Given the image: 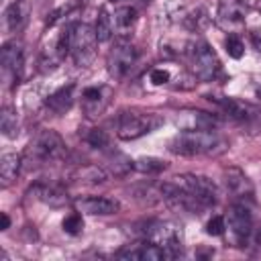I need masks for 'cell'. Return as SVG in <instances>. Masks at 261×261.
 Segmentation results:
<instances>
[{"label": "cell", "instance_id": "6da1fadb", "mask_svg": "<svg viewBox=\"0 0 261 261\" xmlns=\"http://www.w3.org/2000/svg\"><path fill=\"white\" fill-rule=\"evenodd\" d=\"M226 149V141L208 128H184L169 141V151L175 155H218Z\"/></svg>", "mask_w": 261, "mask_h": 261}, {"label": "cell", "instance_id": "ac0fdd59", "mask_svg": "<svg viewBox=\"0 0 261 261\" xmlns=\"http://www.w3.org/2000/svg\"><path fill=\"white\" fill-rule=\"evenodd\" d=\"M224 186L234 198H251L253 196V184L239 167H228L224 171Z\"/></svg>", "mask_w": 261, "mask_h": 261}, {"label": "cell", "instance_id": "4dcf8cb0", "mask_svg": "<svg viewBox=\"0 0 261 261\" xmlns=\"http://www.w3.org/2000/svg\"><path fill=\"white\" fill-rule=\"evenodd\" d=\"M224 230H226V218L220 216V214L212 216V218L206 222V232L212 234V237H220V234H224Z\"/></svg>", "mask_w": 261, "mask_h": 261}, {"label": "cell", "instance_id": "d4e9b609", "mask_svg": "<svg viewBox=\"0 0 261 261\" xmlns=\"http://www.w3.org/2000/svg\"><path fill=\"white\" fill-rule=\"evenodd\" d=\"M0 130L6 139H14L18 135V116L12 106H4L0 112Z\"/></svg>", "mask_w": 261, "mask_h": 261}, {"label": "cell", "instance_id": "f1b7e54d", "mask_svg": "<svg viewBox=\"0 0 261 261\" xmlns=\"http://www.w3.org/2000/svg\"><path fill=\"white\" fill-rule=\"evenodd\" d=\"M224 47H226V53H228L232 59H241L243 53H245V43H243V39H241L239 33H230V35H226V39H224Z\"/></svg>", "mask_w": 261, "mask_h": 261}, {"label": "cell", "instance_id": "d6a6232c", "mask_svg": "<svg viewBox=\"0 0 261 261\" xmlns=\"http://www.w3.org/2000/svg\"><path fill=\"white\" fill-rule=\"evenodd\" d=\"M0 220H2L0 228H2V230H6V228L10 226V218H8V214H6V212H2V214H0Z\"/></svg>", "mask_w": 261, "mask_h": 261}, {"label": "cell", "instance_id": "277c9868", "mask_svg": "<svg viewBox=\"0 0 261 261\" xmlns=\"http://www.w3.org/2000/svg\"><path fill=\"white\" fill-rule=\"evenodd\" d=\"M163 124V118L151 112H139V110H122L114 120L116 137L122 141H135L139 137H145L153 133L157 126Z\"/></svg>", "mask_w": 261, "mask_h": 261}, {"label": "cell", "instance_id": "5bb4252c", "mask_svg": "<svg viewBox=\"0 0 261 261\" xmlns=\"http://www.w3.org/2000/svg\"><path fill=\"white\" fill-rule=\"evenodd\" d=\"M112 18H114V31L124 39L139 20V4H135L133 0H118Z\"/></svg>", "mask_w": 261, "mask_h": 261}, {"label": "cell", "instance_id": "f546056e", "mask_svg": "<svg viewBox=\"0 0 261 261\" xmlns=\"http://www.w3.org/2000/svg\"><path fill=\"white\" fill-rule=\"evenodd\" d=\"M61 226H63V230H65L67 234H80V232L84 230V218H82V212H80V210H77V212H69V214L63 218Z\"/></svg>", "mask_w": 261, "mask_h": 261}, {"label": "cell", "instance_id": "1f68e13d", "mask_svg": "<svg viewBox=\"0 0 261 261\" xmlns=\"http://www.w3.org/2000/svg\"><path fill=\"white\" fill-rule=\"evenodd\" d=\"M169 71L167 69H163V67H155V69H151V73H149V82L153 84V86H163V84H167L169 82Z\"/></svg>", "mask_w": 261, "mask_h": 261}, {"label": "cell", "instance_id": "836d02e7", "mask_svg": "<svg viewBox=\"0 0 261 261\" xmlns=\"http://www.w3.org/2000/svg\"><path fill=\"white\" fill-rule=\"evenodd\" d=\"M257 8H259V12H261V0H257Z\"/></svg>", "mask_w": 261, "mask_h": 261}, {"label": "cell", "instance_id": "83f0119b", "mask_svg": "<svg viewBox=\"0 0 261 261\" xmlns=\"http://www.w3.org/2000/svg\"><path fill=\"white\" fill-rule=\"evenodd\" d=\"M84 141L90 145V147H94V149H106L108 145H110V137H108V133L104 130V128H100V126H94V128H90L86 135H84Z\"/></svg>", "mask_w": 261, "mask_h": 261}, {"label": "cell", "instance_id": "ba28073f", "mask_svg": "<svg viewBox=\"0 0 261 261\" xmlns=\"http://www.w3.org/2000/svg\"><path fill=\"white\" fill-rule=\"evenodd\" d=\"M137 59H139V51L130 41H126V39L116 41L108 53V61H106L108 73L114 80H124L135 69Z\"/></svg>", "mask_w": 261, "mask_h": 261}, {"label": "cell", "instance_id": "2e32d148", "mask_svg": "<svg viewBox=\"0 0 261 261\" xmlns=\"http://www.w3.org/2000/svg\"><path fill=\"white\" fill-rule=\"evenodd\" d=\"M116 257L130 259V261H159V259H167V253L161 247H157L149 241H143V243L128 245V247L120 249L116 253Z\"/></svg>", "mask_w": 261, "mask_h": 261}, {"label": "cell", "instance_id": "3957f363", "mask_svg": "<svg viewBox=\"0 0 261 261\" xmlns=\"http://www.w3.org/2000/svg\"><path fill=\"white\" fill-rule=\"evenodd\" d=\"M69 33V57L77 67H90L96 59L98 37L96 31L86 22H73L67 27Z\"/></svg>", "mask_w": 261, "mask_h": 261}, {"label": "cell", "instance_id": "603a6c76", "mask_svg": "<svg viewBox=\"0 0 261 261\" xmlns=\"http://www.w3.org/2000/svg\"><path fill=\"white\" fill-rule=\"evenodd\" d=\"M104 163H106V171L116 177H124L130 169H135V161H130V157H126L124 153H118V151H110L106 155Z\"/></svg>", "mask_w": 261, "mask_h": 261}, {"label": "cell", "instance_id": "7c38bea8", "mask_svg": "<svg viewBox=\"0 0 261 261\" xmlns=\"http://www.w3.org/2000/svg\"><path fill=\"white\" fill-rule=\"evenodd\" d=\"M0 65H2L4 75L10 77V82H18L22 73V65H24L22 45L16 41H6L0 51Z\"/></svg>", "mask_w": 261, "mask_h": 261}, {"label": "cell", "instance_id": "d6986e66", "mask_svg": "<svg viewBox=\"0 0 261 261\" xmlns=\"http://www.w3.org/2000/svg\"><path fill=\"white\" fill-rule=\"evenodd\" d=\"M73 100H75V84H67L59 90H55L47 100V108L55 114H65L71 106H73Z\"/></svg>", "mask_w": 261, "mask_h": 261}, {"label": "cell", "instance_id": "ffe728a7", "mask_svg": "<svg viewBox=\"0 0 261 261\" xmlns=\"http://www.w3.org/2000/svg\"><path fill=\"white\" fill-rule=\"evenodd\" d=\"M108 171L100 165H94V163H88V165H80L75 167V171L71 173V177L80 184H88V186H96V184H104L108 179Z\"/></svg>", "mask_w": 261, "mask_h": 261}, {"label": "cell", "instance_id": "7402d4cb", "mask_svg": "<svg viewBox=\"0 0 261 261\" xmlns=\"http://www.w3.org/2000/svg\"><path fill=\"white\" fill-rule=\"evenodd\" d=\"M20 165H22V157L16 155V153H4L0 157V179H2L4 188L10 186L18 177Z\"/></svg>", "mask_w": 261, "mask_h": 261}, {"label": "cell", "instance_id": "5b68a950", "mask_svg": "<svg viewBox=\"0 0 261 261\" xmlns=\"http://www.w3.org/2000/svg\"><path fill=\"white\" fill-rule=\"evenodd\" d=\"M143 239L161 247L167 257H177L181 253V247H184V234H181V228L175 224V222H169V220H149L143 224V230H141Z\"/></svg>", "mask_w": 261, "mask_h": 261}, {"label": "cell", "instance_id": "484cf974", "mask_svg": "<svg viewBox=\"0 0 261 261\" xmlns=\"http://www.w3.org/2000/svg\"><path fill=\"white\" fill-rule=\"evenodd\" d=\"M181 22H184V27L190 29V31H202V29L210 22V18H208V12H206L202 6H198V8H192V10H186Z\"/></svg>", "mask_w": 261, "mask_h": 261}, {"label": "cell", "instance_id": "4fadbf2b", "mask_svg": "<svg viewBox=\"0 0 261 261\" xmlns=\"http://www.w3.org/2000/svg\"><path fill=\"white\" fill-rule=\"evenodd\" d=\"M73 204L82 214H90V216H110L116 214L120 208L118 200L108 196H82Z\"/></svg>", "mask_w": 261, "mask_h": 261}, {"label": "cell", "instance_id": "52a82bcc", "mask_svg": "<svg viewBox=\"0 0 261 261\" xmlns=\"http://www.w3.org/2000/svg\"><path fill=\"white\" fill-rule=\"evenodd\" d=\"M173 184L179 186L181 190H186L190 196H194L198 202H202L206 208L214 206L218 202V186L206 177V175H196V173H181L173 177Z\"/></svg>", "mask_w": 261, "mask_h": 261}, {"label": "cell", "instance_id": "8992f818", "mask_svg": "<svg viewBox=\"0 0 261 261\" xmlns=\"http://www.w3.org/2000/svg\"><path fill=\"white\" fill-rule=\"evenodd\" d=\"M188 61H190V69H192L194 77H198L202 82H212L220 73V61H218L216 53L212 51V47L204 39L190 43Z\"/></svg>", "mask_w": 261, "mask_h": 261}, {"label": "cell", "instance_id": "44dd1931", "mask_svg": "<svg viewBox=\"0 0 261 261\" xmlns=\"http://www.w3.org/2000/svg\"><path fill=\"white\" fill-rule=\"evenodd\" d=\"M4 18H6L8 31H12V33L20 31L29 20V2L27 0H14L6 8V16Z\"/></svg>", "mask_w": 261, "mask_h": 261}, {"label": "cell", "instance_id": "7a4b0ae2", "mask_svg": "<svg viewBox=\"0 0 261 261\" xmlns=\"http://www.w3.org/2000/svg\"><path fill=\"white\" fill-rule=\"evenodd\" d=\"M67 155V147L63 143V139L55 133V130H41L31 145L24 151V159L31 165H49L55 161H61Z\"/></svg>", "mask_w": 261, "mask_h": 261}, {"label": "cell", "instance_id": "8fae6325", "mask_svg": "<svg viewBox=\"0 0 261 261\" xmlns=\"http://www.w3.org/2000/svg\"><path fill=\"white\" fill-rule=\"evenodd\" d=\"M247 12H249V8L243 0H220L218 10H216V22L222 29L234 33V29L245 24Z\"/></svg>", "mask_w": 261, "mask_h": 261}, {"label": "cell", "instance_id": "cb8c5ba5", "mask_svg": "<svg viewBox=\"0 0 261 261\" xmlns=\"http://www.w3.org/2000/svg\"><path fill=\"white\" fill-rule=\"evenodd\" d=\"M94 31H96V37H98V41H100V43L110 41V37L114 35V18H112V14L108 12V8H106V6H102V8L98 10Z\"/></svg>", "mask_w": 261, "mask_h": 261}, {"label": "cell", "instance_id": "e0dca14e", "mask_svg": "<svg viewBox=\"0 0 261 261\" xmlns=\"http://www.w3.org/2000/svg\"><path fill=\"white\" fill-rule=\"evenodd\" d=\"M33 194L43 204H47L51 208H63V206H67L71 202L69 200V194L61 186H57V184H37L33 188Z\"/></svg>", "mask_w": 261, "mask_h": 261}, {"label": "cell", "instance_id": "30bf717a", "mask_svg": "<svg viewBox=\"0 0 261 261\" xmlns=\"http://www.w3.org/2000/svg\"><path fill=\"white\" fill-rule=\"evenodd\" d=\"M112 98V88L110 86H90L82 90V110L88 118L100 116Z\"/></svg>", "mask_w": 261, "mask_h": 261}, {"label": "cell", "instance_id": "9a60e30c", "mask_svg": "<svg viewBox=\"0 0 261 261\" xmlns=\"http://www.w3.org/2000/svg\"><path fill=\"white\" fill-rule=\"evenodd\" d=\"M214 102L218 104V108L232 120H239V122H249L253 118H257L259 110L249 104V102H243L239 98H228V96H220V98H214Z\"/></svg>", "mask_w": 261, "mask_h": 261}, {"label": "cell", "instance_id": "9c48e42d", "mask_svg": "<svg viewBox=\"0 0 261 261\" xmlns=\"http://www.w3.org/2000/svg\"><path fill=\"white\" fill-rule=\"evenodd\" d=\"M226 228L232 234V241L243 247L253 237V214L245 202H234L226 212Z\"/></svg>", "mask_w": 261, "mask_h": 261}, {"label": "cell", "instance_id": "4316f807", "mask_svg": "<svg viewBox=\"0 0 261 261\" xmlns=\"http://www.w3.org/2000/svg\"><path fill=\"white\" fill-rule=\"evenodd\" d=\"M135 169L141 173H147V175H157L167 169V161H163L159 157H141L135 161Z\"/></svg>", "mask_w": 261, "mask_h": 261}]
</instances>
